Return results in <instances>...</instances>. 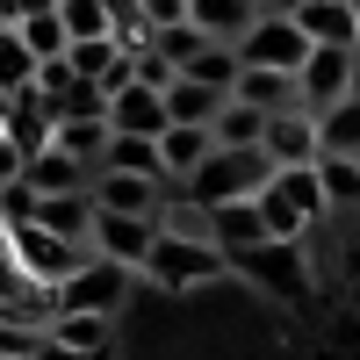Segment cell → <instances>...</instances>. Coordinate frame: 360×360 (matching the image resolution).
Listing matches in <instances>:
<instances>
[{
  "label": "cell",
  "mask_w": 360,
  "mask_h": 360,
  "mask_svg": "<svg viewBox=\"0 0 360 360\" xmlns=\"http://www.w3.org/2000/svg\"><path fill=\"white\" fill-rule=\"evenodd\" d=\"M166 123H173V115H166V94H159V86H144V79H123V86H108V130L159 137Z\"/></svg>",
  "instance_id": "cell-11"
},
{
  "label": "cell",
  "mask_w": 360,
  "mask_h": 360,
  "mask_svg": "<svg viewBox=\"0 0 360 360\" xmlns=\"http://www.w3.org/2000/svg\"><path fill=\"white\" fill-rule=\"evenodd\" d=\"M137 274L152 281V288H173V295H180V288H209V281H224V274H231V252H224V245H209V238L159 231Z\"/></svg>",
  "instance_id": "cell-3"
},
{
  "label": "cell",
  "mask_w": 360,
  "mask_h": 360,
  "mask_svg": "<svg viewBox=\"0 0 360 360\" xmlns=\"http://www.w3.org/2000/svg\"><path fill=\"white\" fill-rule=\"evenodd\" d=\"M317 152H339V159H360V94L317 108Z\"/></svg>",
  "instance_id": "cell-22"
},
{
  "label": "cell",
  "mask_w": 360,
  "mask_h": 360,
  "mask_svg": "<svg viewBox=\"0 0 360 360\" xmlns=\"http://www.w3.org/2000/svg\"><path fill=\"white\" fill-rule=\"evenodd\" d=\"M295 22H303L310 44H346V51H360V8H353V0H303Z\"/></svg>",
  "instance_id": "cell-16"
},
{
  "label": "cell",
  "mask_w": 360,
  "mask_h": 360,
  "mask_svg": "<svg viewBox=\"0 0 360 360\" xmlns=\"http://www.w3.org/2000/svg\"><path fill=\"white\" fill-rule=\"evenodd\" d=\"M152 238H159V217H123V209H94V217H86V252H101V259L144 266Z\"/></svg>",
  "instance_id": "cell-8"
},
{
  "label": "cell",
  "mask_w": 360,
  "mask_h": 360,
  "mask_svg": "<svg viewBox=\"0 0 360 360\" xmlns=\"http://www.w3.org/2000/svg\"><path fill=\"white\" fill-rule=\"evenodd\" d=\"M15 173H22V152H15V144H8V137H0V188H8V180H15Z\"/></svg>",
  "instance_id": "cell-33"
},
{
  "label": "cell",
  "mask_w": 360,
  "mask_h": 360,
  "mask_svg": "<svg viewBox=\"0 0 360 360\" xmlns=\"http://www.w3.org/2000/svg\"><path fill=\"white\" fill-rule=\"evenodd\" d=\"M346 94H360V51H353V79H346Z\"/></svg>",
  "instance_id": "cell-35"
},
{
  "label": "cell",
  "mask_w": 360,
  "mask_h": 360,
  "mask_svg": "<svg viewBox=\"0 0 360 360\" xmlns=\"http://www.w3.org/2000/svg\"><path fill=\"white\" fill-rule=\"evenodd\" d=\"M303 0H259V15H295Z\"/></svg>",
  "instance_id": "cell-34"
},
{
  "label": "cell",
  "mask_w": 360,
  "mask_h": 360,
  "mask_svg": "<svg viewBox=\"0 0 360 360\" xmlns=\"http://www.w3.org/2000/svg\"><path fill=\"white\" fill-rule=\"evenodd\" d=\"M37 79V58H29L22 29H0V94H15V86Z\"/></svg>",
  "instance_id": "cell-28"
},
{
  "label": "cell",
  "mask_w": 360,
  "mask_h": 360,
  "mask_svg": "<svg viewBox=\"0 0 360 360\" xmlns=\"http://www.w3.org/2000/svg\"><path fill=\"white\" fill-rule=\"evenodd\" d=\"M65 58H72V72H79V79H94V86H101V94L130 79V51L115 44V37H86V44H65Z\"/></svg>",
  "instance_id": "cell-17"
},
{
  "label": "cell",
  "mask_w": 360,
  "mask_h": 360,
  "mask_svg": "<svg viewBox=\"0 0 360 360\" xmlns=\"http://www.w3.org/2000/svg\"><path fill=\"white\" fill-rule=\"evenodd\" d=\"M202 44H209V37H202L195 22H166V29H152V51H159V58H173V72L188 65V58H195Z\"/></svg>",
  "instance_id": "cell-30"
},
{
  "label": "cell",
  "mask_w": 360,
  "mask_h": 360,
  "mask_svg": "<svg viewBox=\"0 0 360 360\" xmlns=\"http://www.w3.org/2000/svg\"><path fill=\"white\" fill-rule=\"evenodd\" d=\"M22 188L29 195H86V180H94V166L72 159V152H58V144H44V152H29L22 159Z\"/></svg>",
  "instance_id": "cell-12"
},
{
  "label": "cell",
  "mask_w": 360,
  "mask_h": 360,
  "mask_svg": "<svg viewBox=\"0 0 360 360\" xmlns=\"http://www.w3.org/2000/svg\"><path fill=\"white\" fill-rule=\"evenodd\" d=\"M317 180H324V209H360V159H339V152H317Z\"/></svg>",
  "instance_id": "cell-24"
},
{
  "label": "cell",
  "mask_w": 360,
  "mask_h": 360,
  "mask_svg": "<svg viewBox=\"0 0 360 360\" xmlns=\"http://www.w3.org/2000/svg\"><path fill=\"white\" fill-rule=\"evenodd\" d=\"M144 22L166 29V22H188V0H144Z\"/></svg>",
  "instance_id": "cell-31"
},
{
  "label": "cell",
  "mask_w": 360,
  "mask_h": 360,
  "mask_svg": "<svg viewBox=\"0 0 360 360\" xmlns=\"http://www.w3.org/2000/svg\"><path fill=\"white\" fill-rule=\"evenodd\" d=\"M231 94H238V101H252L259 115H281V108H295V72H274V65H238Z\"/></svg>",
  "instance_id": "cell-18"
},
{
  "label": "cell",
  "mask_w": 360,
  "mask_h": 360,
  "mask_svg": "<svg viewBox=\"0 0 360 360\" xmlns=\"http://www.w3.org/2000/svg\"><path fill=\"white\" fill-rule=\"evenodd\" d=\"M44 8H58V0H0V22H22V15H44Z\"/></svg>",
  "instance_id": "cell-32"
},
{
  "label": "cell",
  "mask_w": 360,
  "mask_h": 360,
  "mask_svg": "<svg viewBox=\"0 0 360 360\" xmlns=\"http://www.w3.org/2000/svg\"><path fill=\"white\" fill-rule=\"evenodd\" d=\"M259 224H266V238H303V231H317L332 209H324V180H317V159L310 166H274L259 180Z\"/></svg>",
  "instance_id": "cell-2"
},
{
  "label": "cell",
  "mask_w": 360,
  "mask_h": 360,
  "mask_svg": "<svg viewBox=\"0 0 360 360\" xmlns=\"http://www.w3.org/2000/svg\"><path fill=\"white\" fill-rule=\"evenodd\" d=\"M58 22H65V44L108 37V0H58Z\"/></svg>",
  "instance_id": "cell-27"
},
{
  "label": "cell",
  "mask_w": 360,
  "mask_h": 360,
  "mask_svg": "<svg viewBox=\"0 0 360 360\" xmlns=\"http://www.w3.org/2000/svg\"><path fill=\"white\" fill-rule=\"evenodd\" d=\"M15 29H22L29 58H58V51H65V22H58V8H44V15H22Z\"/></svg>",
  "instance_id": "cell-29"
},
{
  "label": "cell",
  "mask_w": 360,
  "mask_h": 360,
  "mask_svg": "<svg viewBox=\"0 0 360 360\" xmlns=\"http://www.w3.org/2000/svg\"><path fill=\"white\" fill-rule=\"evenodd\" d=\"M231 274H245L252 288H266L274 303H310V259H303V238H266V245L252 252H238L231 259Z\"/></svg>",
  "instance_id": "cell-5"
},
{
  "label": "cell",
  "mask_w": 360,
  "mask_h": 360,
  "mask_svg": "<svg viewBox=\"0 0 360 360\" xmlns=\"http://www.w3.org/2000/svg\"><path fill=\"white\" fill-rule=\"evenodd\" d=\"M209 238L238 259V252H252V245H266V224H259V202L252 195H238V202H217L209 209Z\"/></svg>",
  "instance_id": "cell-15"
},
{
  "label": "cell",
  "mask_w": 360,
  "mask_h": 360,
  "mask_svg": "<svg viewBox=\"0 0 360 360\" xmlns=\"http://www.w3.org/2000/svg\"><path fill=\"white\" fill-rule=\"evenodd\" d=\"M259 152L274 159V166H310V159H317V115H310V108H281V115H266Z\"/></svg>",
  "instance_id": "cell-13"
},
{
  "label": "cell",
  "mask_w": 360,
  "mask_h": 360,
  "mask_svg": "<svg viewBox=\"0 0 360 360\" xmlns=\"http://www.w3.org/2000/svg\"><path fill=\"white\" fill-rule=\"evenodd\" d=\"M86 195H94V209H123V217H159V209H166V180H152V173H115V166H94Z\"/></svg>",
  "instance_id": "cell-10"
},
{
  "label": "cell",
  "mask_w": 360,
  "mask_h": 360,
  "mask_svg": "<svg viewBox=\"0 0 360 360\" xmlns=\"http://www.w3.org/2000/svg\"><path fill=\"white\" fill-rule=\"evenodd\" d=\"M238 65H245V58H238V44H202V51H195L180 72H188V79H202V86H224V94H231Z\"/></svg>",
  "instance_id": "cell-26"
},
{
  "label": "cell",
  "mask_w": 360,
  "mask_h": 360,
  "mask_svg": "<svg viewBox=\"0 0 360 360\" xmlns=\"http://www.w3.org/2000/svg\"><path fill=\"white\" fill-rule=\"evenodd\" d=\"M346 79H353V51L346 44H310V58L295 65V108H332L346 101Z\"/></svg>",
  "instance_id": "cell-9"
},
{
  "label": "cell",
  "mask_w": 360,
  "mask_h": 360,
  "mask_svg": "<svg viewBox=\"0 0 360 360\" xmlns=\"http://www.w3.org/2000/svg\"><path fill=\"white\" fill-rule=\"evenodd\" d=\"M130 281H137V266L86 252L65 281H51V317H58V310H94V317H115V310H123V295H130Z\"/></svg>",
  "instance_id": "cell-4"
},
{
  "label": "cell",
  "mask_w": 360,
  "mask_h": 360,
  "mask_svg": "<svg viewBox=\"0 0 360 360\" xmlns=\"http://www.w3.org/2000/svg\"><path fill=\"white\" fill-rule=\"evenodd\" d=\"M252 15H259V0H188V22L209 44H238L252 29Z\"/></svg>",
  "instance_id": "cell-19"
},
{
  "label": "cell",
  "mask_w": 360,
  "mask_h": 360,
  "mask_svg": "<svg viewBox=\"0 0 360 360\" xmlns=\"http://www.w3.org/2000/svg\"><path fill=\"white\" fill-rule=\"evenodd\" d=\"M94 166H115V173H152V180H166L159 137H130V130H108V144H101V159H94Z\"/></svg>",
  "instance_id": "cell-21"
},
{
  "label": "cell",
  "mask_w": 360,
  "mask_h": 360,
  "mask_svg": "<svg viewBox=\"0 0 360 360\" xmlns=\"http://www.w3.org/2000/svg\"><path fill=\"white\" fill-rule=\"evenodd\" d=\"M51 123H58V115H51V101L37 94V79H29V86L8 94V123H0V137L29 159V152H44V144H51Z\"/></svg>",
  "instance_id": "cell-14"
},
{
  "label": "cell",
  "mask_w": 360,
  "mask_h": 360,
  "mask_svg": "<svg viewBox=\"0 0 360 360\" xmlns=\"http://www.w3.org/2000/svg\"><path fill=\"white\" fill-rule=\"evenodd\" d=\"M0 224H8V217H0ZM8 238H15V259H22V274L29 281H65L72 274V266L86 259V245H79V238H58V231H44V224H29V217H15L8 224Z\"/></svg>",
  "instance_id": "cell-6"
},
{
  "label": "cell",
  "mask_w": 360,
  "mask_h": 360,
  "mask_svg": "<svg viewBox=\"0 0 360 360\" xmlns=\"http://www.w3.org/2000/svg\"><path fill=\"white\" fill-rule=\"evenodd\" d=\"M266 173H274V159H266L259 144H209V159L195 173L166 180V195H188L202 209H217V202H238V195H259Z\"/></svg>",
  "instance_id": "cell-1"
},
{
  "label": "cell",
  "mask_w": 360,
  "mask_h": 360,
  "mask_svg": "<svg viewBox=\"0 0 360 360\" xmlns=\"http://www.w3.org/2000/svg\"><path fill=\"white\" fill-rule=\"evenodd\" d=\"M51 144L94 166V159H101V144H108V123H101V115H72V123H51Z\"/></svg>",
  "instance_id": "cell-25"
},
{
  "label": "cell",
  "mask_w": 360,
  "mask_h": 360,
  "mask_svg": "<svg viewBox=\"0 0 360 360\" xmlns=\"http://www.w3.org/2000/svg\"><path fill=\"white\" fill-rule=\"evenodd\" d=\"M209 123H166L159 130V159H166V180H180V173H195L202 159H209Z\"/></svg>",
  "instance_id": "cell-20"
},
{
  "label": "cell",
  "mask_w": 360,
  "mask_h": 360,
  "mask_svg": "<svg viewBox=\"0 0 360 360\" xmlns=\"http://www.w3.org/2000/svg\"><path fill=\"white\" fill-rule=\"evenodd\" d=\"M159 94H166V115H173V123H209V115L224 108V86H202V79H188V72H173Z\"/></svg>",
  "instance_id": "cell-23"
},
{
  "label": "cell",
  "mask_w": 360,
  "mask_h": 360,
  "mask_svg": "<svg viewBox=\"0 0 360 360\" xmlns=\"http://www.w3.org/2000/svg\"><path fill=\"white\" fill-rule=\"evenodd\" d=\"M238 58L245 65H274V72H295L310 58V37L295 15H252V29L238 37Z\"/></svg>",
  "instance_id": "cell-7"
}]
</instances>
